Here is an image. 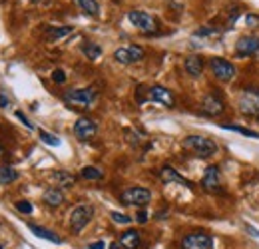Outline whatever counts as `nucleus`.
I'll use <instances>...</instances> for the list:
<instances>
[{
    "label": "nucleus",
    "mask_w": 259,
    "mask_h": 249,
    "mask_svg": "<svg viewBox=\"0 0 259 249\" xmlns=\"http://www.w3.org/2000/svg\"><path fill=\"white\" fill-rule=\"evenodd\" d=\"M245 22H247V26H251V28H257V26H259V16H257V14H247Z\"/></svg>",
    "instance_id": "32"
},
{
    "label": "nucleus",
    "mask_w": 259,
    "mask_h": 249,
    "mask_svg": "<svg viewBox=\"0 0 259 249\" xmlns=\"http://www.w3.org/2000/svg\"><path fill=\"white\" fill-rule=\"evenodd\" d=\"M38 136H40V140L44 142V144H48V146H60V138L58 136H54V134H50V132H46V130H38Z\"/></svg>",
    "instance_id": "27"
},
{
    "label": "nucleus",
    "mask_w": 259,
    "mask_h": 249,
    "mask_svg": "<svg viewBox=\"0 0 259 249\" xmlns=\"http://www.w3.org/2000/svg\"><path fill=\"white\" fill-rule=\"evenodd\" d=\"M0 106H2V108H6V106H8V98H6L4 94H0Z\"/></svg>",
    "instance_id": "37"
},
{
    "label": "nucleus",
    "mask_w": 259,
    "mask_h": 249,
    "mask_svg": "<svg viewBox=\"0 0 259 249\" xmlns=\"http://www.w3.org/2000/svg\"><path fill=\"white\" fill-rule=\"evenodd\" d=\"M140 243H142V237H140V231H136V229L124 231L120 237V245L124 249H138Z\"/></svg>",
    "instance_id": "17"
},
{
    "label": "nucleus",
    "mask_w": 259,
    "mask_h": 249,
    "mask_svg": "<svg viewBox=\"0 0 259 249\" xmlns=\"http://www.w3.org/2000/svg\"><path fill=\"white\" fill-rule=\"evenodd\" d=\"M2 154H4V150H2V148H0V157H2Z\"/></svg>",
    "instance_id": "39"
},
{
    "label": "nucleus",
    "mask_w": 259,
    "mask_h": 249,
    "mask_svg": "<svg viewBox=\"0 0 259 249\" xmlns=\"http://www.w3.org/2000/svg\"><path fill=\"white\" fill-rule=\"evenodd\" d=\"M28 229L32 231L36 237H40V239H46V241H50V243H56V245H60L62 243V239L54 233V231H50V229H46V227H40V225H34L30 223L28 225Z\"/></svg>",
    "instance_id": "18"
},
{
    "label": "nucleus",
    "mask_w": 259,
    "mask_h": 249,
    "mask_svg": "<svg viewBox=\"0 0 259 249\" xmlns=\"http://www.w3.org/2000/svg\"><path fill=\"white\" fill-rule=\"evenodd\" d=\"M82 52L86 54V58H90V60H98V58L102 56V46L96 44V42H86V44L82 46Z\"/></svg>",
    "instance_id": "23"
},
{
    "label": "nucleus",
    "mask_w": 259,
    "mask_h": 249,
    "mask_svg": "<svg viewBox=\"0 0 259 249\" xmlns=\"http://www.w3.org/2000/svg\"><path fill=\"white\" fill-rule=\"evenodd\" d=\"M184 249H213V237L203 231H195L184 237Z\"/></svg>",
    "instance_id": "7"
},
{
    "label": "nucleus",
    "mask_w": 259,
    "mask_h": 249,
    "mask_svg": "<svg viewBox=\"0 0 259 249\" xmlns=\"http://www.w3.org/2000/svg\"><path fill=\"white\" fill-rule=\"evenodd\" d=\"M160 178H162L165 184H182V186L186 187H194V184L190 180H186L184 176H180L178 170H174L171 165H163L162 170H160Z\"/></svg>",
    "instance_id": "15"
},
{
    "label": "nucleus",
    "mask_w": 259,
    "mask_h": 249,
    "mask_svg": "<svg viewBox=\"0 0 259 249\" xmlns=\"http://www.w3.org/2000/svg\"><path fill=\"white\" fill-rule=\"evenodd\" d=\"M94 218V208L88 205V203H80L76 205L72 212H70V227L74 233H80L88 223L90 219Z\"/></svg>",
    "instance_id": "4"
},
{
    "label": "nucleus",
    "mask_w": 259,
    "mask_h": 249,
    "mask_svg": "<svg viewBox=\"0 0 259 249\" xmlns=\"http://www.w3.org/2000/svg\"><path fill=\"white\" fill-rule=\"evenodd\" d=\"M42 199H44L46 205H50V208H58V205L64 203V193H62V189H58V187H48V189L44 191Z\"/></svg>",
    "instance_id": "16"
},
{
    "label": "nucleus",
    "mask_w": 259,
    "mask_h": 249,
    "mask_svg": "<svg viewBox=\"0 0 259 249\" xmlns=\"http://www.w3.org/2000/svg\"><path fill=\"white\" fill-rule=\"evenodd\" d=\"M255 120H257V124H259V116H257V118H255Z\"/></svg>",
    "instance_id": "40"
},
{
    "label": "nucleus",
    "mask_w": 259,
    "mask_h": 249,
    "mask_svg": "<svg viewBox=\"0 0 259 249\" xmlns=\"http://www.w3.org/2000/svg\"><path fill=\"white\" fill-rule=\"evenodd\" d=\"M148 100L160 102V104L167 106V108H174L176 106L174 94H171V90H167L165 86H152V88H148Z\"/></svg>",
    "instance_id": "12"
},
{
    "label": "nucleus",
    "mask_w": 259,
    "mask_h": 249,
    "mask_svg": "<svg viewBox=\"0 0 259 249\" xmlns=\"http://www.w3.org/2000/svg\"><path fill=\"white\" fill-rule=\"evenodd\" d=\"M235 52L239 56H251L259 52V38L257 36H241L235 42Z\"/></svg>",
    "instance_id": "13"
},
{
    "label": "nucleus",
    "mask_w": 259,
    "mask_h": 249,
    "mask_svg": "<svg viewBox=\"0 0 259 249\" xmlns=\"http://www.w3.org/2000/svg\"><path fill=\"white\" fill-rule=\"evenodd\" d=\"M52 80L56 82V84H64L66 82V74L62 70H54V74H52Z\"/></svg>",
    "instance_id": "31"
},
{
    "label": "nucleus",
    "mask_w": 259,
    "mask_h": 249,
    "mask_svg": "<svg viewBox=\"0 0 259 249\" xmlns=\"http://www.w3.org/2000/svg\"><path fill=\"white\" fill-rule=\"evenodd\" d=\"M122 201L126 205H136V208H144L152 201V191L146 187H128L122 193Z\"/></svg>",
    "instance_id": "5"
},
{
    "label": "nucleus",
    "mask_w": 259,
    "mask_h": 249,
    "mask_svg": "<svg viewBox=\"0 0 259 249\" xmlns=\"http://www.w3.org/2000/svg\"><path fill=\"white\" fill-rule=\"evenodd\" d=\"M16 210L22 214H32V203L30 201H16Z\"/></svg>",
    "instance_id": "30"
},
{
    "label": "nucleus",
    "mask_w": 259,
    "mask_h": 249,
    "mask_svg": "<svg viewBox=\"0 0 259 249\" xmlns=\"http://www.w3.org/2000/svg\"><path fill=\"white\" fill-rule=\"evenodd\" d=\"M52 180L62 187H70L76 184V176H72V174H68V172H54V174H52Z\"/></svg>",
    "instance_id": "21"
},
{
    "label": "nucleus",
    "mask_w": 259,
    "mask_h": 249,
    "mask_svg": "<svg viewBox=\"0 0 259 249\" xmlns=\"http://www.w3.org/2000/svg\"><path fill=\"white\" fill-rule=\"evenodd\" d=\"M72 32V26H60V28H48L46 30V40L48 42H56L60 38H64Z\"/></svg>",
    "instance_id": "22"
},
{
    "label": "nucleus",
    "mask_w": 259,
    "mask_h": 249,
    "mask_svg": "<svg viewBox=\"0 0 259 249\" xmlns=\"http://www.w3.org/2000/svg\"><path fill=\"white\" fill-rule=\"evenodd\" d=\"M96 132H98L96 122L90 120V118H80V120L74 124V136H76L78 140H82V142L92 140V138L96 136Z\"/></svg>",
    "instance_id": "11"
},
{
    "label": "nucleus",
    "mask_w": 259,
    "mask_h": 249,
    "mask_svg": "<svg viewBox=\"0 0 259 249\" xmlns=\"http://www.w3.org/2000/svg\"><path fill=\"white\" fill-rule=\"evenodd\" d=\"M110 218H112L114 223H120V225H128V223H132V218L126 216V214H120V212H112Z\"/></svg>",
    "instance_id": "29"
},
{
    "label": "nucleus",
    "mask_w": 259,
    "mask_h": 249,
    "mask_svg": "<svg viewBox=\"0 0 259 249\" xmlns=\"http://www.w3.org/2000/svg\"><path fill=\"white\" fill-rule=\"evenodd\" d=\"M220 34L222 32L218 28H213V26H203V28H199L195 32L194 36H199V38H220Z\"/></svg>",
    "instance_id": "28"
},
{
    "label": "nucleus",
    "mask_w": 259,
    "mask_h": 249,
    "mask_svg": "<svg viewBox=\"0 0 259 249\" xmlns=\"http://www.w3.org/2000/svg\"><path fill=\"white\" fill-rule=\"evenodd\" d=\"M16 180H18V172L14 168H10V165L0 168V186H8V184H12Z\"/></svg>",
    "instance_id": "20"
},
{
    "label": "nucleus",
    "mask_w": 259,
    "mask_h": 249,
    "mask_svg": "<svg viewBox=\"0 0 259 249\" xmlns=\"http://www.w3.org/2000/svg\"><path fill=\"white\" fill-rule=\"evenodd\" d=\"M209 68L213 72V76L220 80V82H229L233 76H235V66L231 62H227L226 58H211L209 60Z\"/></svg>",
    "instance_id": "6"
},
{
    "label": "nucleus",
    "mask_w": 259,
    "mask_h": 249,
    "mask_svg": "<svg viewBox=\"0 0 259 249\" xmlns=\"http://www.w3.org/2000/svg\"><path fill=\"white\" fill-rule=\"evenodd\" d=\"M128 20L142 32H154L156 30V20L148 14V12H142V10H132L128 12Z\"/></svg>",
    "instance_id": "10"
},
{
    "label": "nucleus",
    "mask_w": 259,
    "mask_h": 249,
    "mask_svg": "<svg viewBox=\"0 0 259 249\" xmlns=\"http://www.w3.org/2000/svg\"><path fill=\"white\" fill-rule=\"evenodd\" d=\"M0 249H2V245H0Z\"/></svg>",
    "instance_id": "42"
},
{
    "label": "nucleus",
    "mask_w": 259,
    "mask_h": 249,
    "mask_svg": "<svg viewBox=\"0 0 259 249\" xmlns=\"http://www.w3.org/2000/svg\"><path fill=\"white\" fill-rule=\"evenodd\" d=\"M247 231H249V233H251V235H253L255 239H259V231H257V229H255V227H251V225H247Z\"/></svg>",
    "instance_id": "36"
},
{
    "label": "nucleus",
    "mask_w": 259,
    "mask_h": 249,
    "mask_svg": "<svg viewBox=\"0 0 259 249\" xmlns=\"http://www.w3.org/2000/svg\"><path fill=\"white\" fill-rule=\"evenodd\" d=\"M201 112H203L205 116L218 118V116H222V114L226 112V104H224V100H222L220 96L207 94V96L201 100Z\"/></svg>",
    "instance_id": "9"
},
{
    "label": "nucleus",
    "mask_w": 259,
    "mask_h": 249,
    "mask_svg": "<svg viewBox=\"0 0 259 249\" xmlns=\"http://www.w3.org/2000/svg\"><path fill=\"white\" fill-rule=\"evenodd\" d=\"M110 249H124L122 245H120V241H114L112 245H110Z\"/></svg>",
    "instance_id": "38"
},
{
    "label": "nucleus",
    "mask_w": 259,
    "mask_h": 249,
    "mask_svg": "<svg viewBox=\"0 0 259 249\" xmlns=\"http://www.w3.org/2000/svg\"><path fill=\"white\" fill-rule=\"evenodd\" d=\"M96 100V90L94 88H74L64 92V102L76 108H90Z\"/></svg>",
    "instance_id": "3"
},
{
    "label": "nucleus",
    "mask_w": 259,
    "mask_h": 249,
    "mask_svg": "<svg viewBox=\"0 0 259 249\" xmlns=\"http://www.w3.org/2000/svg\"><path fill=\"white\" fill-rule=\"evenodd\" d=\"M224 130H231V132H237V134H243V136H249V138H255V140H259V132H255V130H249V128L224 124Z\"/></svg>",
    "instance_id": "26"
},
{
    "label": "nucleus",
    "mask_w": 259,
    "mask_h": 249,
    "mask_svg": "<svg viewBox=\"0 0 259 249\" xmlns=\"http://www.w3.org/2000/svg\"><path fill=\"white\" fill-rule=\"evenodd\" d=\"M32 2H38V0H32Z\"/></svg>",
    "instance_id": "41"
},
{
    "label": "nucleus",
    "mask_w": 259,
    "mask_h": 249,
    "mask_svg": "<svg viewBox=\"0 0 259 249\" xmlns=\"http://www.w3.org/2000/svg\"><path fill=\"white\" fill-rule=\"evenodd\" d=\"M144 48L142 46H124V48H118L114 52V60L120 64H134V62H140L144 58Z\"/></svg>",
    "instance_id": "8"
},
{
    "label": "nucleus",
    "mask_w": 259,
    "mask_h": 249,
    "mask_svg": "<svg viewBox=\"0 0 259 249\" xmlns=\"http://www.w3.org/2000/svg\"><path fill=\"white\" fill-rule=\"evenodd\" d=\"M136 221H138V223H146V221H148V212H146V210H140V212L136 214Z\"/></svg>",
    "instance_id": "34"
},
{
    "label": "nucleus",
    "mask_w": 259,
    "mask_h": 249,
    "mask_svg": "<svg viewBox=\"0 0 259 249\" xmlns=\"http://www.w3.org/2000/svg\"><path fill=\"white\" fill-rule=\"evenodd\" d=\"M237 110L245 118H257L259 116V88H245L239 100H237Z\"/></svg>",
    "instance_id": "2"
},
{
    "label": "nucleus",
    "mask_w": 259,
    "mask_h": 249,
    "mask_svg": "<svg viewBox=\"0 0 259 249\" xmlns=\"http://www.w3.org/2000/svg\"><path fill=\"white\" fill-rule=\"evenodd\" d=\"M184 148L197 157H211L218 154V144L205 136H188L184 140Z\"/></svg>",
    "instance_id": "1"
},
{
    "label": "nucleus",
    "mask_w": 259,
    "mask_h": 249,
    "mask_svg": "<svg viewBox=\"0 0 259 249\" xmlns=\"http://www.w3.org/2000/svg\"><path fill=\"white\" fill-rule=\"evenodd\" d=\"M88 249H106V243L104 241H96V243H90Z\"/></svg>",
    "instance_id": "35"
},
{
    "label": "nucleus",
    "mask_w": 259,
    "mask_h": 249,
    "mask_svg": "<svg viewBox=\"0 0 259 249\" xmlns=\"http://www.w3.org/2000/svg\"><path fill=\"white\" fill-rule=\"evenodd\" d=\"M184 68H186V72H188L192 78H197V76H201V72H203V60H201L199 56H188L186 62H184Z\"/></svg>",
    "instance_id": "19"
},
{
    "label": "nucleus",
    "mask_w": 259,
    "mask_h": 249,
    "mask_svg": "<svg viewBox=\"0 0 259 249\" xmlns=\"http://www.w3.org/2000/svg\"><path fill=\"white\" fill-rule=\"evenodd\" d=\"M78 6L88 14V16H98L100 14V4L98 0H76Z\"/></svg>",
    "instance_id": "24"
},
{
    "label": "nucleus",
    "mask_w": 259,
    "mask_h": 249,
    "mask_svg": "<svg viewBox=\"0 0 259 249\" xmlns=\"http://www.w3.org/2000/svg\"><path fill=\"white\" fill-rule=\"evenodd\" d=\"M201 186L207 191H220L222 186V174H220V168L218 165H209L203 174V180H201Z\"/></svg>",
    "instance_id": "14"
},
{
    "label": "nucleus",
    "mask_w": 259,
    "mask_h": 249,
    "mask_svg": "<svg viewBox=\"0 0 259 249\" xmlns=\"http://www.w3.org/2000/svg\"><path fill=\"white\" fill-rule=\"evenodd\" d=\"M16 118H18V120H20V122H22V124L26 126V128H28V130H34L32 122H28V118H26V116H24V114H22V112H16Z\"/></svg>",
    "instance_id": "33"
},
{
    "label": "nucleus",
    "mask_w": 259,
    "mask_h": 249,
    "mask_svg": "<svg viewBox=\"0 0 259 249\" xmlns=\"http://www.w3.org/2000/svg\"><path fill=\"white\" fill-rule=\"evenodd\" d=\"M80 176L84 178V180H102V170H98V168H94V165H86V168H82V172H80Z\"/></svg>",
    "instance_id": "25"
}]
</instances>
